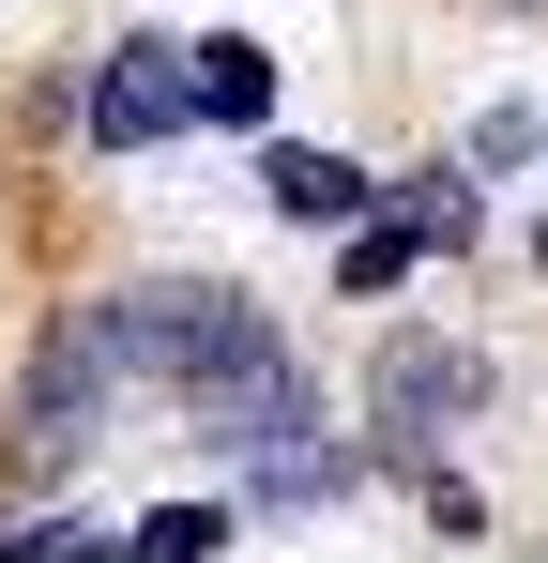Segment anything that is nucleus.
<instances>
[{"label": "nucleus", "instance_id": "f257e3e1", "mask_svg": "<svg viewBox=\"0 0 548 563\" xmlns=\"http://www.w3.org/2000/svg\"><path fill=\"white\" fill-rule=\"evenodd\" d=\"M107 396H122V335H107V305H62L46 351H31V380H15V472H31V487L77 472L91 427H107Z\"/></svg>", "mask_w": 548, "mask_h": 563}, {"label": "nucleus", "instance_id": "f03ea898", "mask_svg": "<svg viewBox=\"0 0 548 563\" xmlns=\"http://www.w3.org/2000/svg\"><path fill=\"white\" fill-rule=\"evenodd\" d=\"M487 396H503V380H487V351H457V335H381V351H365V427H396L412 457L457 442Z\"/></svg>", "mask_w": 548, "mask_h": 563}, {"label": "nucleus", "instance_id": "7ed1b4c3", "mask_svg": "<svg viewBox=\"0 0 548 563\" xmlns=\"http://www.w3.org/2000/svg\"><path fill=\"white\" fill-rule=\"evenodd\" d=\"M77 122L107 137V153H168L183 122H198V77H183V46H168V31H107V62H91Z\"/></svg>", "mask_w": 548, "mask_h": 563}, {"label": "nucleus", "instance_id": "20e7f679", "mask_svg": "<svg viewBox=\"0 0 548 563\" xmlns=\"http://www.w3.org/2000/svg\"><path fill=\"white\" fill-rule=\"evenodd\" d=\"M260 198L289 213V229H365L396 184H381V168H351V153H305V137H274V153H260Z\"/></svg>", "mask_w": 548, "mask_h": 563}, {"label": "nucleus", "instance_id": "39448f33", "mask_svg": "<svg viewBox=\"0 0 548 563\" xmlns=\"http://www.w3.org/2000/svg\"><path fill=\"white\" fill-rule=\"evenodd\" d=\"M183 77H198V122H229V137H260V122H274V46H260V31H198Z\"/></svg>", "mask_w": 548, "mask_h": 563}, {"label": "nucleus", "instance_id": "423d86ee", "mask_svg": "<svg viewBox=\"0 0 548 563\" xmlns=\"http://www.w3.org/2000/svg\"><path fill=\"white\" fill-rule=\"evenodd\" d=\"M427 244H442V229H427L412 198H381L365 229H336V289H351V305H381V289L412 275V260H427Z\"/></svg>", "mask_w": 548, "mask_h": 563}, {"label": "nucleus", "instance_id": "0eeeda50", "mask_svg": "<svg viewBox=\"0 0 548 563\" xmlns=\"http://www.w3.org/2000/svg\"><path fill=\"white\" fill-rule=\"evenodd\" d=\"M198 549H229V503H153L138 518V563H198Z\"/></svg>", "mask_w": 548, "mask_h": 563}, {"label": "nucleus", "instance_id": "6e6552de", "mask_svg": "<svg viewBox=\"0 0 548 563\" xmlns=\"http://www.w3.org/2000/svg\"><path fill=\"white\" fill-rule=\"evenodd\" d=\"M412 503H427V518H442V533H487V503H472V487H457L442 457H412Z\"/></svg>", "mask_w": 548, "mask_h": 563}, {"label": "nucleus", "instance_id": "1a4fd4ad", "mask_svg": "<svg viewBox=\"0 0 548 563\" xmlns=\"http://www.w3.org/2000/svg\"><path fill=\"white\" fill-rule=\"evenodd\" d=\"M503 15H534V0H503Z\"/></svg>", "mask_w": 548, "mask_h": 563}]
</instances>
